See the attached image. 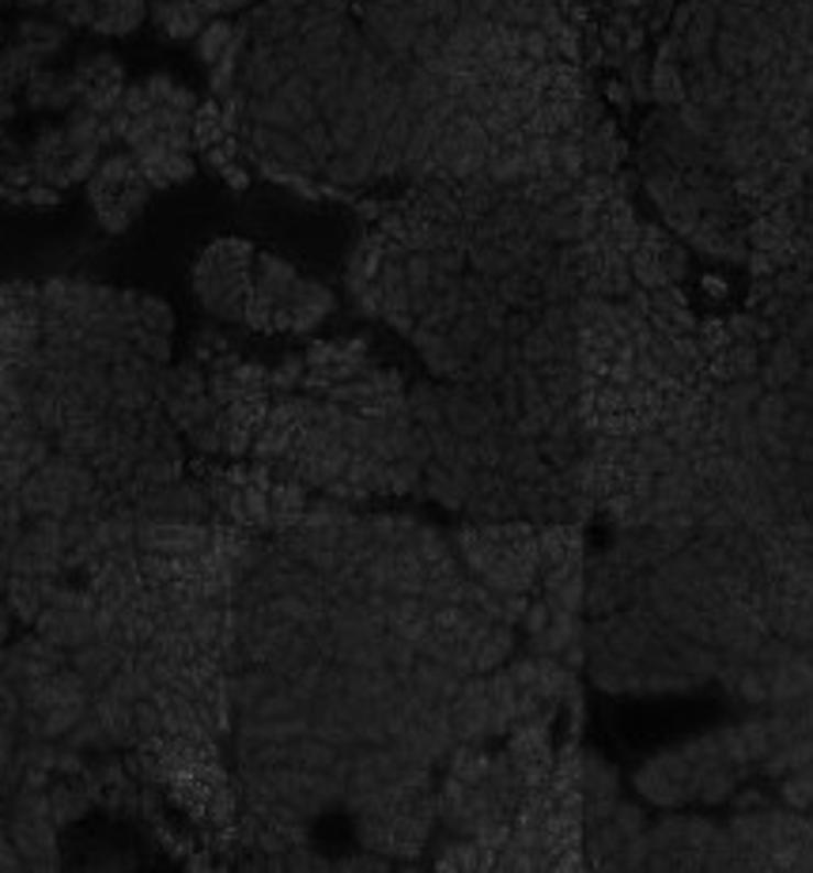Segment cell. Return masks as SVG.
<instances>
[{
	"label": "cell",
	"mask_w": 813,
	"mask_h": 873,
	"mask_svg": "<svg viewBox=\"0 0 813 873\" xmlns=\"http://www.w3.org/2000/svg\"><path fill=\"white\" fill-rule=\"evenodd\" d=\"M254 254L250 242L223 239L212 242L194 265V292L201 307L223 321H246L250 281H254Z\"/></svg>",
	"instance_id": "7a4b0ae2"
},
{
	"label": "cell",
	"mask_w": 813,
	"mask_h": 873,
	"mask_svg": "<svg viewBox=\"0 0 813 873\" xmlns=\"http://www.w3.org/2000/svg\"><path fill=\"white\" fill-rule=\"evenodd\" d=\"M91 200L99 220L110 231H121L125 223H133L141 205L149 200V178H144L141 163L129 160V155H114V160L102 163L99 174L91 178Z\"/></svg>",
	"instance_id": "3957f363"
},
{
	"label": "cell",
	"mask_w": 813,
	"mask_h": 873,
	"mask_svg": "<svg viewBox=\"0 0 813 873\" xmlns=\"http://www.w3.org/2000/svg\"><path fill=\"white\" fill-rule=\"evenodd\" d=\"M333 310V295L322 284L299 276L273 254H254L246 326L257 334H307Z\"/></svg>",
	"instance_id": "6da1fadb"
},
{
	"label": "cell",
	"mask_w": 813,
	"mask_h": 873,
	"mask_svg": "<svg viewBox=\"0 0 813 873\" xmlns=\"http://www.w3.org/2000/svg\"><path fill=\"white\" fill-rule=\"evenodd\" d=\"M239 4H250V0H220V12H228V8H239Z\"/></svg>",
	"instance_id": "277c9868"
}]
</instances>
